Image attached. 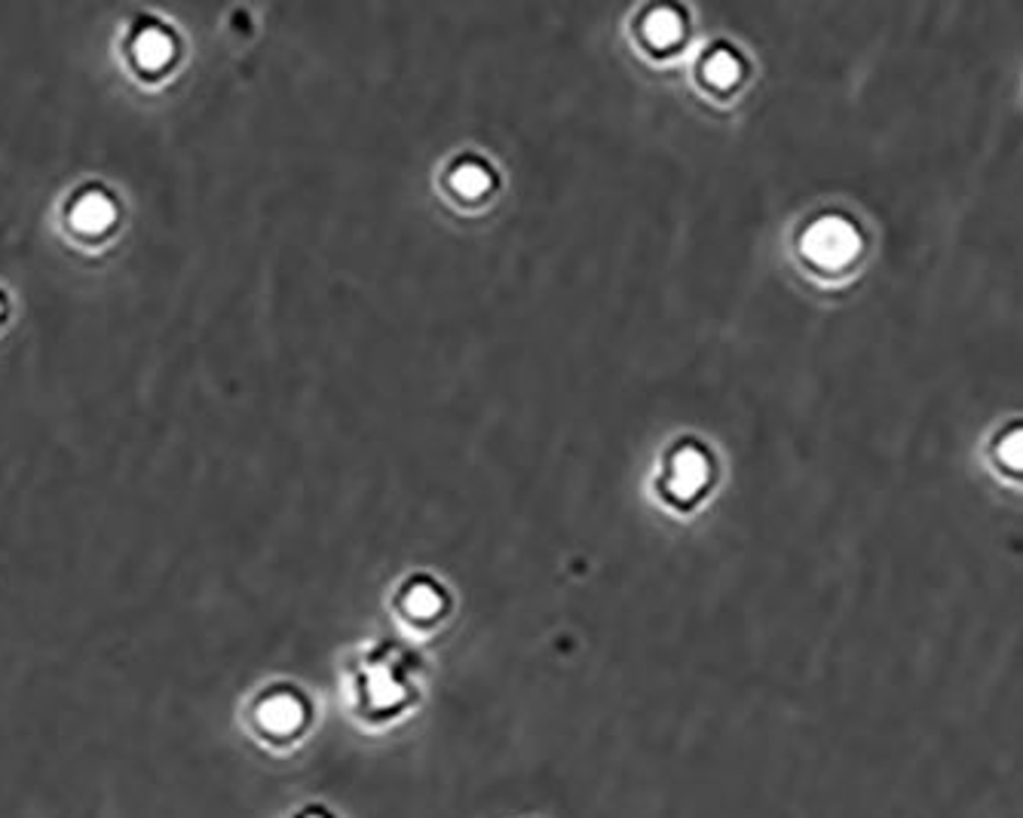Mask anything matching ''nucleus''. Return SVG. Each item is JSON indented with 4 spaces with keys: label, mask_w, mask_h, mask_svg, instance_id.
I'll list each match as a JSON object with an SVG mask.
<instances>
[{
    "label": "nucleus",
    "mask_w": 1023,
    "mask_h": 818,
    "mask_svg": "<svg viewBox=\"0 0 1023 818\" xmlns=\"http://www.w3.org/2000/svg\"><path fill=\"white\" fill-rule=\"evenodd\" d=\"M803 248L809 252L812 261L824 264V267H839V264H849L861 248L858 231H855L849 221L843 218H822L819 224H812V231L803 239Z\"/></svg>",
    "instance_id": "1"
},
{
    "label": "nucleus",
    "mask_w": 1023,
    "mask_h": 818,
    "mask_svg": "<svg viewBox=\"0 0 1023 818\" xmlns=\"http://www.w3.org/2000/svg\"><path fill=\"white\" fill-rule=\"evenodd\" d=\"M301 717H304V711L292 696H277L261 709V724L273 733H292L301 726Z\"/></svg>",
    "instance_id": "2"
},
{
    "label": "nucleus",
    "mask_w": 1023,
    "mask_h": 818,
    "mask_svg": "<svg viewBox=\"0 0 1023 818\" xmlns=\"http://www.w3.org/2000/svg\"><path fill=\"white\" fill-rule=\"evenodd\" d=\"M999 457H1002L1011 469H1023V426L1002 435V442H999Z\"/></svg>",
    "instance_id": "3"
}]
</instances>
